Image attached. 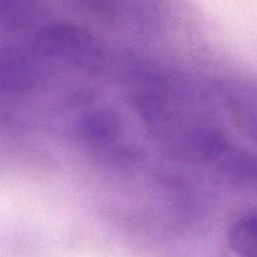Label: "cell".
Listing matches in <instances>:
<instances>
[{"mask_svg": "<svg viewBox=\"0 0 257 257\" xmlns=\"http://www.w3.org/2000/svg\"><path fill=\"white\" fill-rule=\"evenodd\" d=\"M222 167L227 175L242 183L257 181V157L238 150H228L222 157Z\"/></svg>", "mask_w": 257, "mask_h": 257, "instance_id": "2", "label": "cell"}, {"mask_svg": "<svg viewBox=\"0 0 257 257\" xmlns=\"http://www.w3.org/2000/svg\"><path fill=\"white\" fill-rule=\"evenodd\" d=\"M233 112L238 126L249 139L257 144V111L236 105Z\"/></svg>", "mask_w": 257, "mask_h": 257, "instance_id": "3", "label": "cell"}, {"mask_svg": "<svg viewBox=\"0 0 257 257\" xmlns=\"http://www.w3.org/2000/svg\"><path fill=\"white\" fill-rule=\"evenodd\" d=\"M228 245L238 257H257V215L234 222L228 232Z\"/></svg>", "mask_w": 257, "mask_h": 257, "instance_id": "1", "label": "cell"}]
</instances>
